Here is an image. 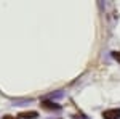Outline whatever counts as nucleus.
<instances>
[{"label": "nucleus", "instance_id": "nucleus-1", "mask_svg": "<svg viewBox=\"0 0 120 119\" xmlns=\"http://www.w3.org/2000/svg\"><path fill=\"white\" fill-rule=\"evenodd\" d=\"M104 119H120V108H114V110H106L102 113Z\"/></svg>", "mask_w": 120, "mask_h": 119}, {"label": "nucleus", "instance_id": "nucleus-2", "mask_svg": "<svg viewBox=\"0 0 120 119\" xmlns=\"http://www.w3.org/2000/svg\"><path fill=\"white\" fill-rule=\"evenodd\" d=\"M38 114H37V111H26V113H19V118H22V119H34V118H37Z\"/></svg>", "mask_w": 120, "mask_h": 119}, {"label": "nucleus", "instance_id": "nucleus-4", "mask_svg": "<svg viewBox=\"0 0 120 119\" xmlns=\"http://www.w3.org/2000/svg\"><path fill=\"white\" fill-rule=\"evenodd\" d=\"M3 119H15V118H11V116H5Z\"/></svg>", "mask_w": 120, "mask_h": 119}, {"label": "nucleus", "instance_id": "nucleus-3", "mask_svg": "<svg viewBox=\"0 0 120 119\" xmlns=\"http://www.w3.org/2000/svg\"><path fill=\"white\" fill-rule=\"evenodd\" d=\"M42 105H43V108H46V110H58L59 108L56 103H51V101H43Z\"/></svg>", "mask_w": 120, "mask_h": 119}]
</instances>
